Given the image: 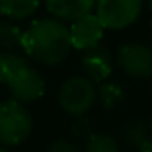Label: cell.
I'll return each instance as SVG.
<instances>
[{
    "label": "cell",
    "instance_id": "19",
    "mask_svg": "<svg viewBox=\"0 0 152 152\" xmlns=\"http://www.w3.org/2000/svg\"><path fill=\"white\" fill-rule=\"evenodd\" d=\"M0 152H12V151H8L7 147H2V145H0Z\"/></svg>",
    "mask_w": 152,
    "mask_h": 152
},
{
    "label": "cell",
    "instance_id": "15",
    "mask_svg": "<svg viewBox=\"0 0 152 152\" xmlns=\"http://www.w3.org/2000/svg\"><path fill=\"white\" fill-rule=\"evenodd\" d=\"M70 134L77 141L87 142L93 134H95V123L88 116H79L70 126Z\"/></svg>",
    "mask_w": 152,
    "mask_h": 152
},
{
    "label": "cell",
    "instance_id": "23",
    "mask_svg": "<svg viewBox=\"0 0 152 152\" xmlns=\"http://www.w3.org/2000/svg\"><path fill=\"white\" fill-rule=\"evenodd\" d=\"M151 93H152V85H151Z\"/></svg>",
    "mask_w": 152,
    "mask_h": 152
},
{
    "label": "cell",
    "instance_id": "14",
    "mask_svg": "<svg viewBox=\"0 0 152 152\" xmlns=\"http://www.w3.org/2000/svg\"><path fill=\"white\" fill-rule=\"evenodd\" d=\"M83 152H121V149H119V144L116 142V139H113L111 136L95 132L85 142V151Z\"/></svg>",
    "mask_w": 152,
    "mask_h": 152
},
{
    "label": "cell",
    "instance_id": "3",
    "mask_svg": "<svg viewBox=\"0 0 152 152\" xmlns=\"http://www.w3.org/2000/svg\"><path fill=\"white\" fill-rule=\"evenodd\" d=\"M33 118L25 105L17 100L0 102V145L17 147L23 144L31 134Z\"/></svg>",
    "mask_w": 152,
    "mask_h": 152
},
{
    "label": "cell",
    "instance_id": "7",
    "mask_svg": "<svg viewBox=\"0 0 152 152\" xmlns=\"http://www.w3.org/2000/svg\"><path fill=\"white\" fill-rule=\"evenodd\" d=\"M103 33H105V28L95 13H90L74 21L69 28L72 48L79 51H88L98 46L100 41L103 39Z\"/></svg>",
    "mask_w": 152,
    "mask_h": 152
},
{
    "label": "cell",
    "instance_id": "4",
    "mask_svg": "<svg viewBox=\"0 0 152 152\" xmlns=\"http://www.w3.org/2000/svg\"><path fill=\"white\" fill-rule=\"evenodd\" d=\"M61 108L75 116H85L96 100V87L85 75H74L61 85L57 93Z\"/></svg>",
    "mask_w": 152,
    "mask_h": 152
},
{
    "label": "cell",
    "instance_id": "2",
    "mask_svg": "<svg viewBox=\"0 0 152 152\" xmlns=\"http://www.w3.org/2000/svg\"><path fill=\"white\" fill-rule=\"evenodd\" d=\"M4 83L18 103H33L46 93V82L39 70L20 54H5Z\"/></svg>",
    "mask_w": 152,
    "mask_h": 152
},
{
    "label": "cell",
    "instance_id": "12",
    "mask_svg": "<svg viewBox=\"0 0 152 152\" xmlns=\"http://www.w3.org/2000/svg\"><path fill=\"white\" fill-rule=\"evenodd\" d=\"M2 15L10 20H26L33 17L41 5V0H0Z\"/></svg>",
    "mask_w": 152,
    "mask_h": 152
},
{
    "label": "cell",
    "instance_id": "21",
    "mask_svg": "<svg viewBox=\"0 0 152 152\" xmlns=\"http://www.w3.org/2000/svg\"><path fill=\"white\" fill-rule=\"evenodd\" d=\"M149 126H151V131H152V116H151V123H149Z\"/></svg>",
    "mask_w": 152,
    "mask_h": 152
},
{
    "label": "cell",
    "instance_id": "13",
    "mask_svg": "<svg viewBox=\"0 0 152 152\" xmlns=\"http://www.w3.org/2000/svg\"><path fill=\"white\" fill-rule=\"evenodd\" d=\"M21 36L23 31L18 25L12 21H0V51L8 53L15 48H21Z\"/></svg>",
    "mask_w": 152,
    "mask_h": 152
},
{
    "label": "cell",
    "instance_id": "6",
    "mask_svg": "<svg viewBox=\"0 0 152 152\" xmlns=\"http://www.w3.org/2000/svg\"><path fill=\"white\" fill-rule=\"evenodd\" d=\"M116 62L134 79H152V48L142 43H124L118 48Z\"/></svg>",
    "mask_w": 152,
    "mask_h": 152
},
{
    "label": "cell",
    "instance_id": "5",
    "mask_svg": "<svg viewBox=\"0 0 152 152\" xmlns=\"http://www.w3.org/2000/svg\"><path fill=\"white\" fill-rule=\"evenodd\" d=\"M142 0H96L95 15L105 30H123L139 18Z\"/></svg>",
    "mask_w": 152,
    "mask_h": 152
},
{
    "label": "cell",
    "instance_id": "22",
    "mask_svg": "<svg viewBox=\"0 0 152 152\" xmlns=\"http://www.w3.org/2000/svg\"><path fill=\"white\" fill-rule=\"evenodd\" d=\"M0 17H2V2H0Z\"/></svg>",
    "mask_w": 152,
    "mask_h": 152
},
{
    "label": "cell",
    "instance_id": "8",
    "mask_svg": "<svg viewBox=\"0 0 152 152\" xmlns=\"http://www.w3.org/2000/svg\"><path fill=\"white\" fill-rule=\"evenodd\" d=\"M82 69L85 72V77L93 83L106 82L113 72V57L108 48L98 44L88 51H83Z\"/></svg>",
    "mask_w": 152,
    "mask_h": 152
},
{
    "label": "cell",
    "instance_id": "24",
    "mask_svg": "<svg viewBox=\"0 0 152 152\" xmlns=\"http://www.w3.org/2000/svg\"><path fill=\"white\" fill-rule=\"evenodd\" d=\"M151 28H152V21H151Z\"/></svg>",
    "mask_w": 152,
    "mask_h": 152
},
{
    "label": "cell",
    "instance_id": "16",
    "mask_svg": "<svg viewBox=\"0 0 152 152\" xmlns=\"http://www.w3.org/2000/svg\"><path fill=\"white\" fill-rule=\"evenodd\" d=\"M48 152H82L74 142L67 141V139H59V141L53 142L48 149Z\"/></svg>",
    "mask_w": 152,
    "mask_h": 152
},
{
    "label": "cell",
    "instance_id": "1",
    "mask_svg": "<svg viewBox=\"0 0 152 152\" xmlns=\"http://www.w3.org/2000/svg\"><path fill=\"white\" fill-rule=\"evenodd\" d=\"M21 49L43 66H57L72 49L69 28L56 18L34 20L23 31Z\"/></svg>",
    "mask_w": 152,
    "mask_h": 152
},
{
    "label": "cell",
    "instance_id": "10",
    "mask_svg": "<svg viewBox=\"0 0 152 152\" xmlns=\"http://www.w3.org/2000/svg\"><path fill=\"white\" fill-rule=\"evenodd\" d=\"M121 136H123V141L129 147L137 149V151H141L142 147H145L152 141L151 126L139 118L129 119L128 123H124L121 128Z\"/></svg>",
    "mask_w": 152,
    "mask_h": 152
},
{
    "label": "cell",
    "instance_id": "18",
    "mask_svg": "<svg viewBox=\"0 0 152 152\" xmlns=\"http://www.w3.org/2000/svg\"><path fill=\"white\" fill-rule=\"evenodd\" d=\"M139 152H152V141L149 142V144L145 145V147H142V149H141V151H139Z\"/></svg>",
    "mask_w": 152,
    "mask_h": 152
},
{
    "label": "cell",
    "instance_id": "11",
    "mask_svg": "<svg viewBox=\"0 0 152 152\" xmlns=\"http://www.w3.org/2000/svg\"><path fill=\"white\" fill-rule=\"evenodd\" d=\"M96 98L100 100L105 110H115L124 103L126 92L121 83L115 82V80H106V82L100 83V87L96 88Z\"/></svg>",
    "mask_w": 152,
    "mask_h": 152
},
{
    "label": "cell",
    "instance_id": "9",
    "mask_svg": "<svg viewBox=\"0 0 152 152\" xmlns=\"http://www.w3.org/2000/svg\"><path fill=\"white\" fill-rule=\"evenodd\" d=\"M96 0H44L48 12L59 21H74L87 17L95 8Z\"/></svg>",
    "mask_w": 152,
    "mask_h": 152
},
{
    "label": "cell",
    "instance_id": "17",
    "mask_svg": "<svg viewBox=\"0 0 152 152\" xmlns=\"http://www.w3.org/2000/svg\"><path fill=\"white\" fill-rule=\"evenodd\" d=\"M4 72H5V62H4V56L0 54V83H4Z\"/></svg>",
    "mask_w": 152,
    "mask_h": 152
},
{
    "label": "cell",
    "instance_id": "20",
    "mask_svg": "<svg viewBox=\"0 0 152 152\" xmlns=\"http://www.w3.org/2000/svg\"><path fill=\"white\" fill-rule=\"evenodd\" d=\"M149 10L152 12V0H151V2H149Z\"/></svg>",
    "mask_w": 152,
    "mask_h": 152
}]
</instances>
